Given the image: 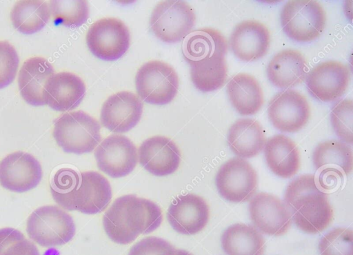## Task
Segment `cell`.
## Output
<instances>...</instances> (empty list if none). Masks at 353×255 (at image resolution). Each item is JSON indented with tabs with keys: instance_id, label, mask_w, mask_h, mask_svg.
Masks as SVG:
<instances>
[{
	"instance_id": "obj_34",
	"label": "cell",
	"mask_w": 353,
	"mask_h": 255,
	"mask_svg": "<svg viewBox=\"0 0 353 255\" xmlns=\"http://www.w3.org/2000/svg\"><path fill=\"white\" fill-rule=\"evenodd\" d=\"M321 255H353V232L336 227L324 235L319 244Z\"/></svg>"
},
{
	"instance_id": "obj_36",
	"label": "cell",
	"mask_w": 353,
	"mask_h": 255,
	"mask_svg": "<svg viewBox=\"0 0 353 255\" xmlns=\"http://www.w3.org/2000/svg\"><path fill=\"white\" fill-rule=\"evenodd\" d=\"M19 62L15 48L8 41H0V89L8 86L14 81Z\"/></svg>"
},
{
	"instance_id": "obj_8",
	"label": "cell",
	"mask_w": 353,
	"mask_h": 255,
	"mask_svg": "<svg viewBox=\"0 0 353 255\" xmlns=\"http://www.w3.org/2000/svg\"><path fill=\"white\" fill-rule=\"evenodd\" d=\"M86 42L94 56L111 61L121 57L128 50L130 34L121 20L105 17L90 26L86 34Z\"/></svg>"
},
{
	"instance_id": "obj_10",
	"label": "cell",
	"mask_w": 353,
	"mask_h": 255,
	"mask_svg": "<svg viewBox=\"0 0 353 255\" xmlns=\"http://www.w3.org/2000/svg\"><path fill=\"white\" fill-rule=\"evenodd\" d=\"M269 119L283 132H296L303 128L310 116L306 97L299 92L288 89L276 94L268 107Z\"/></svg>"
},
{
	"instance_id": "obj_27",
	"label": "cell",
	"mask_w": 353,
	"mask_h": 255,
	"mask_svg": "<svg viewBox=\"0 0 353 255\" xmlns=\"http://www.w3.org/2000/svg\"><path fill=\"white\" fill-rule=\"evenodd\" d=\"M221 241L228 255H263L265 249L261 233L254 226L244 223L228 227Z\"/></svg>"
},
{
	"instance_id": "obj_11",
	"label": "cell",
	"mask_w": 353,
	"mask_h": 255,
	"mask_svg": "<svg viewBox=\"0 0 353 255\" xmlns=\"http://www.w3.org/2000/svg\"><path fill=\"white\" fill-rule=\"evenodd\" d=\"M94 156L99 169L112 178L130 174L138 162L135 145L127 136L111 134L97 146Z\"/></svg>"
},
{
	"instance_id": "obj_30",
	"label": "cell",
	"mask_w": 353,
	"mask_h": 255,
	"mask_svg": "<svg viewBox=\"0 0 353 255\" xmlns=\"http://www.w3.org/2000/svg\"><path fill=\"white\" fill-rule=\"evenodd\" d=\"M192 82L203 92L216 90L225 84L228 68L225 57H214L190 64Z\"/></svg>"
},
{
	"instance_id": "obj_31",
	"label": "cell",
	"mask_w": 353,
	"mask_h": 255,
	"mask_svg": "<svg viewBox=\"0 0 353 255\" xmlns=\"http://www.w3.org/2000/svg\"><path fill=\"white\" fill-rule=\"evenodd\" d=\"M80 174L70 168H61L54 175L50 185L53 199L65 210H74V198Z\"/></svg>"
},
{
	"instance_id": "obj_18",
	"label": "cell",
	"mask_w": 353,
	"mask_h": 255,
	"mask_svg": "<svg viewBox=\"0 0 353 255\" xmlns=\"http://www.w3.org/2000/svg\"><path fill=\"white\" fill-rule=\"evenodd\" d=\"M139 163L150 174L163 176L173 174L181 163V152L176 143L163 136L145 139L138 150Z\"/></svg>"
},
{
	"instance_id": "obj_17",
	"label": "cell",
	"mask_w": 353,
	"mask_h": 255,
	"mask_svg": "<svg viewBox=\"0 0 353 255\" xmlns=\"http://www.w3.org/2000/svg\"><path fill=\"white\" fill-rule=\"evenodd\" d=\"M233 54L244 62H252L264 57L270 48V33L262 23L246 20L238 23L230 37Z\"/></svg>"
},
{
	"instance_id": "obj_22",
	"label": "cell",
	"mask_w": 353,
	"mask_h": 255,
	"mask_svg": "<svg viewBox=\"0 0 353 255\" xmlns=\"http://www.w3.org/2000/svg\"><path fill=\"white\" fill-rule=\"evenodd\" d=\"M54 74L52 65L45 58L34 57L27 59L18 76L19 89L23 99L34 106L46 105L45 86Z\"/></svg>"
},
{
	"instance_id": "obj_2",
	"label": "cell",
	"mask_w": 353,
	"mask_h": 255,
	"mask_svg": "<svg viewBox=\"0 0 353 255\" xmlns=\"http://www.w3.org/2000/svg\"><path fill=\"white\" fill-rule=\"evenodd\" d=\"M284 203L296 226L307 234L324 231L333 218L327 194L318 187L313 174L300 176L288 185Z\"/></svg>"
},
{
	"instance_id": "obj_29",
	"label": "cell",
	"mask_w": 353,
	"mask_h": 255,
	"mask_svg": "<svg viewBox=\"0 0 353 255\" xmlns=\"http://www.w3.org/2000/svg\"><path fill=\"white\" fill-rule=\"evenodd\" d=\"M312 161L316 170L339 168L348 175L353 169L352 149L351 145L341 141H325L314 149Z\"/></svg>"
},
{
	"instance_id": "obj_24",
	"label": "cell",
	"mask_w": 353,
	"mask_h": 255,
	"mask_svg": "<svg viewBox=\"0 0 353 255\" xmlns=\"http://www.w3.org/2000/svg\"><path fill=\"white\" fill-rule=\"evenodd\" d=\"M228 41L220 31L212 28H203L191 31L183 42L182 52L189 63L214 57H225Z\"/></svg>"
},
{
	"instance_id": "obj_37",
	"label": "cell",
	"mask_w": 353,
	"mask_h": 255,
	"mask_svg": "<svg viewBox=\"0 0 353 255\" xmlns=\"http://www.w3.org/2000/svg\"><path fill=\"white\" fill-rule=\"evenodd\" d=\"M174 253L175 248L168 241L148 236L134 245L128 255H174Z\"/></svg>"
},
{
	"instance_id": "obj_21",
	"label": "cell",
	"mask_w": 353,
	"mask_h": 255,
	"mask_svg": "<svg viewBox=\"0 0 353 255\" xmlns=\"http://www.w3.org/2000/svg\"><path fill=\"white\" fill-rule=\"evenodd\" d=\"M74 198V210L86 214L102 212L112 198V188L108 180L95 171L80 172Z\"/></svg>"
},
{
	"instance_id": "obj_15",
	"label": "cell",
	"mask_w": 353,
	"mask_h": 255,
	"mask_svg": "<svg viewBox=\"0 0 353 255\" xmlns=\"http://www.w3.org/2000/svg\"><path fill=\"white\" fill-rule=\"evenodd\" d=\"M142 112L141 99L131 92L121 91L110 96L103 103L100 120L110 131L123 133L139 122Z\"/></svg>"
},
{
	"instance_id": "obj_16",
	"label": "cell",
	"mask_w": 353,
	"mask_h": 255,
	"mask_svg": "<svg viewBox=\"0 0 353 255\" xmlns=\"http://www.w3.org/2000/svg\"><path fill=\"white\" fill-rule=\"evenodd\" d=\"M210 218V208L201 196L187 194L177 196L170 204L167 218L178 233L194 235L206 226Z\"/></svg>"
},
{
	"instance_id": "obj_14",
	"label": "cell",
	"mask_w": 353,
	"mask_h": 255,
	"mask_svg": "<svg viewBox=\"0 0 353 255\" xmlns=\"http://www.w3.org/2000/svg\"><path fill=\"white\" fill-rule=\"evenodd\" d=\"M42 178V168L32 154L14 152L0 161V185L14 192H25L36 187Z\"/></svg>"
},
{
	"instance_id": "obj_4",
	"label": "cell",
	"mask_w": 353,
	"mask_h": 255,
	"mask_svg": "<svg viewBox=\"0 0 353 255\" xmlns=\"http://www.w3.org/2000/svg\"><path fill=\"white\" fill-rule=\"evenodd\" d=\"M75 231L72 216L55 205L37 208L27 221L26 232L29 238L43 247L66 244L74 237Z\"/></svg>"
},
{
	"instance_id": "obj_23",
	"label": "cell",
	"mask_w": 353,
	"mask_h": 255,
	"mask_svg": "<svg viewBox=\"0 0 353 255\" xmlns=\"http://www.w3.org/2000/svg\"><path fill=\"white\" fill-rule=\"evenodd\" d=\"M264 156L270 170L276 176L288 178L294 176L300 167L299 148L288 136L276 134L266 140Z\"/></svg>"
},
{
	"instance_id": "obj_5",
	"label": "cell",
	"mask_w": 353,
	"mask_h": 255,
	"mask_svg": "<svg viewBox=\"0 0 353 255\" xmlns=\"http://www.w3.org/2000/svg\"><path fill=\"white\" fill-rule=\"evenodd\" d=\"M280 19L284 32L298 42L316 39L326 23L323 8L319 2L313 0L288 1L282 8Z\"/></svg>"
},
{
	"instance_id": "obj_1",
	"label": "cell",
	"mask_w": 353,
	"mask_h": 255,
	"mask_svg": "<svg viewBox=\"0 0 353 255\" xmlns=\"http://www.w3.org/2000/svg\"><path fill=\"white\" fill-rule=\"evenodd\" d=\"M160 207L153 201L133 194L117 198L103 215L105 233L114 243L127 245L140 234L157 229L162 222Z\"/></svg>"
},
{
	"instance_id": "obj_25",
	"label": "cell",
	"mask_w": 353,
	"mask_h": 255,
	"mask_svg": "<svg viewBox=\"0 0 353 255\" xmlns=\"http://www.w3.org/2000/svg\"><path fill=\"white\" fill-rule=\"evenodd\" d=\"M228 144L232 152L241 159L257 156L264 148L266 138L260 123L253 119H240L229 128Z\"/></svg>"
},
{
	"instance_id": "obj_13",
	"label": "cell",
	"mask_w": 353,
	"mask_h": 255,
	"mask_svg": "<svg viewBox=\"0 0 353 255\" xmlns=\"http://www.w3.org/2000/svg\"><path fill=\"white\" fill-rule=\"evenodd\" d=\"M249 213L254 227L269 236L285 234L292 221L285 203L277 196L266 192H259L250 199Z\"/></svg>"
},
{
	"instance_id": "obj_28",
	"label": "cell",
	"mask_w": 353,
	"mask_h": 255,
	"mask_svg": "<svg viewBox=\"0 0 353 255\" xmlns=\"http://www.w3.org/2000/svg\"><path fill=\"white\" fill-rule=\"evenodd\" d=\"M50 17V6L43 1H19L10 12L14 27L26 34L41 30L47 24Z\"/></svg>"
},
{
	"instance_id": "obj_3",
	"label": "cell",
	"mask_w": 353,
	"mask_h": 255,
	"mask_svg": "<svg viewBox=\"0 0 353 255\" xmlns=\"http://www.w3.org/2000/svg\"><path fill=\"white\" fill-rule=\"evenodd\" d=\"M99 121L82 110L67 112L54 122L53 136L67 153L91 152L101 140Z\"/></svg>"
},
{
	"instance_id": "obj_12",
	"label": "cell",
	"mask_w": 353,
	"mask_h": 255,
	"mask_svg": "<svg viewBox=\"0 0 353 255\" xmlns=\"http://www.w3.org/2000/svg\"><path fill=\"white\" fill-rule=\"evenodd\" d=\"M350 81L349 68L337 61H323L307 74L305 83L309 93L323 102L336 101L346 92Z\"/></svg>"
},
{
	"instance_id": "obj_20",
	"label": "cell",
	"mask_w": 353,
	"mask_h": 255,
	"mask_svg": "<svg viewBox=\"0 0 353 255\" xmlns=\"http://www.w3.org/2000/svg\"><path fill=\"white\" fill-rule=\"evenodd\" d=\"M269 81L281 89H290L303 83L308 73L307 61L296 50L284 49L270 61L266 70Z\"/></svg>"
},
{
	"instance_id": "obj_32",
	"label": "cell",
	"mask_w": 353,
	"mask_h": 255,
	"mask_svg": "<svg viewBox=\"0 0 353 255\" xmlns=\"http://www.w3.org/2000/svg\"><path fill=\"white\" fill-rule=\"evenodd\" d=\"M49 6L54 19L69 28L81 26L89 17L87 1H50Z\"/></svg>"
},
{
	"instance_id": "obj_38",
	"label": "cell",
	"mask_w": 353,
	"mask_h": 255,
	"mask_svg": "<svg viewBox=\"0 0 353 255\" xmlns=\"http://www.w3.org/2000/svg\"><path fill=\"white\" fill-rule=\"evenodd\" d=\"M174 255H192L191 253L183 249H175Z\"/></svg>"
},
{
	"instance_id": "obj_6",
	"label": "cell",
	"mask_w": 353,
	"mask_h": 255,
	"mask_svg": "<svg viewBox=\"0 0 353 255\" xmlns=\"http://www.w3.org/2000/svg\"><path fill=\"white\" fill-rule=\"evenodd\" d=\"M135 83L142 100L162 105L171 102L176 95L179 77L168 63L155 60L146 62L138 70Z\"/></svg>"
},
{
	"instance_id": "obj_7",
	"label": "cell",
	"mask_w": 353,
	"mask_h": 255,
	"mask_svg": "<svg viewBox=\"0 0 353 255\" xmlns=\"http://www.w3.org/2000/svg\"><path fill=\"white\" fill-rule=\"evenodd\" d=\"M195 21L194 10L185 1H163L152 10L150 25L159 39L172 43L186 37Z\"/></svg>"
},
{
	"instance_id": "obj_9",
	"label": "cell",
	"mask_w": 353,
	"mask_h": 255,
	"mask_svg": "<svg viewBox=\"0 0 353 255\" xmlns=\"http://www.w3.org/2000/svg\"><path fill=\"white\" fill-rule=\"evenodd\" d=\"M216 186L219 194L232 203L250 200L257 190V174L244 159L234 157L225 162L219 169Z\"/></svg>"
},
{
	"instance_id": "obj_33",
	"label": "cell",
	"mask_w": 353,
	"mask_h": 255,
	"mask_svg": "<svg viewBox=\"0 0 353 255\" xmlns=\"http://www.w3.org/2000/svg\"><path fill=\"white\" fill-rule=\"evenodd\" d=\"M331 124L341 141L352 145L353 143L352 121L353 101L343 99L333 105L330 113Z\"/></svg>"
},
{
	"instance_id": "obj_19",
	"label": "cell",
	"mask_w": 353,
	"mask_h": 255,
	"mask_svg": "<svg viewBox=\"0 0 353 255\" xmlns=\"http://www.w3.org/2000/svg\"><path fill=\"white\" fill-rule=\"evenodd\" d=\"M85 94L84 82L79 76L69 72L54 74L48 80L44 90L46 103L59 112L77 108Z\"/></svg>"
},
{
	"instance_id": "obj_26",
	"label": "cell",
	"mask_w": 353,
	"mask_h": 255,
	"mask_svg": "<svg viewBox=\"0 0 353 255\" xmlns=\"http://www.w3.org/2000/svg\"><path fill=\"white\" fill-rule=\"evenodd\" d=\"M229 99L241 115L257 113L264 102L263 93L258 81L247 73H238L227 83Z\"/></svg>"
},
{
	"instance_id": "obj_35",
	"label": "cell",
	"mask_w": 353,
	"mask_h": 255,
	"mask_svg": "<svg viewBox=\"0 0 353 255\" xmlns=\"http://www.w3.org/2000/svg\"><path fill=\"white\" fill-rule=\"evenodd\" d=\"M0 255H40L37 246L20 231L0 229Z\"/></svg>"
}]
</instances>
